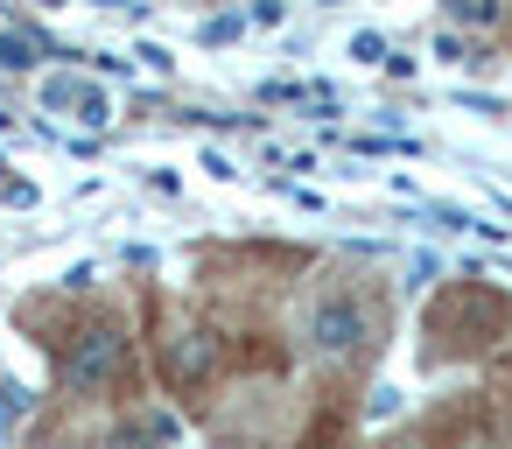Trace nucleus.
<instances>
[{"label": "nucleus", "instance_id": "f257e3e1", "mask_svg": "<svg viewBox=\"0 0 512 449\" xmlns=\"http://www.w3.org/2000/svg\"><path fill=\"white\" fill-rule=\"evenodd\" d=\"M428 337H442V351H484L491 337H505V302L491 288L463 281L428 309Z\"/></svg>", "mask_w": 512, "mask_h": 449}, {"label": "nucleus", "instance_id": "f03ea898", "mask_svg": "<svg viewBox=\"0 0 512 449\" xmlns=\"http://www.w3.org/2000/svg\"><path fill=\"white\" fill-rule=\"evenodd\" d=\"M120 372H127V337L113 323H85L64 351V386L71 393H106V386H120Z\"/></svg>", "mask_w": 512, "mask_h": 449}, {"label": "nucleus", "instance_id": "7ed1b4c3", "mask_svg": "<svg viewBox=\"0 0 512 449\" xmlns=\"http://www.w3.org/2000/svg\"><path fill=\"white\" fill-rule=\"evenodd\" d=\"M365 302L358 295H323L316 309H309V323H302V337H309V351L316 358H351L358 344H365Z\"/></svg>", "mask_w": 512, "mask_h": 449}, {"label": "nucleus", "instance_id": "20e7f679", "mask_svg": "<svg viewBox=\"0 0 512 449\" xmlns=\"http://www.w3.org/2000/svg\"><path fill=\"white\" fill-rule=\"evenodd\" d=\"M218 365H225V337H218V330H176V337L162 344V372H169V386H176V393L211 386V379H218Z\"/></svg>", "mask_w": 512, "mask_h": 449}, {"label": "nucleus", "instance_id": "39448f33", "mask_svg": "<svg viewBox=\"0 0 512 449\" xmlns=\"http://www.w3.org/2000/svg\"><path fill=\"white\" fill-rule=\"evenodd\" d=\"M43 106H50V113H71V120H85V127H106V120H113L106 92L85 85V78H50V85H43Z\"/></svg>", "mask_w": 512, "mask_h": 449}, {"label": "nucleus", "instance_id": "423d86ee", "mask_svg": "<svg viewBox=\"0 0 512 449\" xmlns=\"http://www.w3.org/2000/svg\"><path fill=\"white\" fill-rule=\"evenodd\" d=\"M176 435V421H162V414H141V421H127L120 435H113V449H162Z\"/></svg>", "mask_w": 512, "mask_h": 449}, {"label": "nucleus", "instance_id": "0eeeda50", "mask_svg": "<svg viewBox=\"0 0 512 449\" xmlns=\"http://www.w3.org/2000/svg\"><path fill=\"white\" fill-rule=\"evenodd\" d=\"M449 15L470 22V29H491V22L505 15V0H449Z\"/></svg>", "mask_w": 512, "mask_h": 449}, {"label": "nucleus", "instance_id": "6e6552de", "mask_svg": "<svg viewBox=\"0 0 512 449\" xmlns=\"http://www.w3.org/2000/svg\"><path fill=\"white\" fill-rule=\"evenodd\" d=\"M29 414V386H0V428H15Z\"/></svg>", "mask_w": 512, "mask_h": 449}, {"label": "nucleus", "instance_id": "1a4fd4ad", "mask_svg": "<svg viewBox=\"0 0 512 449\" xmlns=\"http://www.w3.org/2000/svg\"><path fill=\"white\" fill-rule=\"evenodd\" d=\"M0 64L29 71V64H36V43H29V36H0Z\"/></svg>", "mask_w": 512, "mask_h": 449}, {"label": "nucleus", "instance_id": "9d476101", "mask_svg": "<svg viewBox=\"0 0 512 449\" xmlns=\"http://www.w3.org/2000/svg\"><path fill=\"white\" fill-rule=\"evenodd\" d=\"M379 57H386V36L358 29V36H351V64H379Z\"/></svg>", "mask_w": 512, "mask_h": 449}, {"label": "nucleus", "instance_id": "9b49d317", "mask_svg": "<svg viewBox=\"0 0 512 449\" xmlns=\"http://www.w3.org/2000/svg\"><path fill=\"white\" fill-rule=\"evenodd\" d=\"M239 29H246V22H239V15H218V22H211V29H204V43H232V36H239Z\"/></svg>", "mask_w": 512, "mask_h": 449}]
</instances>
